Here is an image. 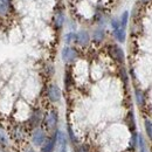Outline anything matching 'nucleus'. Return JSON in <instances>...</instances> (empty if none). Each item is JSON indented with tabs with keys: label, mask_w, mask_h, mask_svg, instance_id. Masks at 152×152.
Returning a JSON list of instances; mask_svg holds the SVG:
<instances>
[{
	"label": "nucleus",
	"mask_w": 152,
	"mask_h": 152,
	"mask_svg": "<svg viewBox=\"0 0 152 152\" xmlns=\"http://www.w3.org/2000/svg\"><path fill=\"white\" fill-rule=\"evenodd\" d=\"M74 39H76V35L73 34V33H70V34H68V35L66 37V42H72Z\"/></svg>",
	"instance_id": "16"
},
{
	"label": "nucleus",
	"mask_w": 152,
	"mask_h": 152,
	"mask_svg": "<svg viewBox=\"0 0 152 152\" xmlns=\"http://www.w3.org/2000/svg\"><path fill=\"white\" fill-rule=\"evenodd\" d=\"M77 152H89V149H88L86 145H81V146L77 149Z\"/></svg>",
	"instance_id": "17"
},
{
	"label": "nucleus",
	"mask_w": 152,
	"mask_h": 152,
	"mask_svg": "<svg viewBox=\"0 0 152 152\" xmlns=\"http://www.w3.org/2000/svg\"><path fill=\"white\" fill-rule=\"evenodd\" d=\"M136 99H137V103L139 105H143L144 103V97H143V94L140 90H136Z\"/></svg>",
	"instance_id": "12"
},
{
	"label": "nucleus",
	"mask_w": 152,
	"mask_h": 152,
	"mask_svg": "<svg viewBox=\"0 0 152 152\" xmlns=\"http://www.w3.org/2000/svg\"><path fill=\"white\" fill-rule=\"evenodd\" d=\"M140 152H148V151H146V149L144 148V149H140Z\"/></svg>",
	"instance_id": "19"
},
{
	"label": "nucleus",
	"mask_w": 152,
	"mask_h": 152,
	"mask_svg": "<svg viewBox=\"0 0 152 152\" xmlns=\"http://www.w3.org/2000/svg\"><path fill=\"white\" fill-rule=\"evenodd\" d=\"M62 152H64V151H62Z\"/></svg>",
	"instance_id": "21"
},
{
	"label": "nucleus",
	"mask_w": 152,
	"mask_h": 152,
	"mask_svg": "<svg viewBox=\"0 0 152 152\" xmlns=\"http://www.w3.org/2000/svg\"><path fill=\"white\" fill-rule=\"evenodd\" d=\"M103 37H104V33L102 31H97V32H95V34H94L95 41H101L103 39Z\"/></svg>",
	"instance_id": "13"
},
{
	"label": "nucleus",
	"mask_w": 152,
	"mask_h": 152,
	"mask_svg": "<svg viewBox=\"0 0 152 152\" xmlns=\"http://www.w3.org/2000/svg\"><path fill=\"white\" fill-rule=\"evenodd\" d=\"M55 22H56L57 27H61L62 23H63V15L62 14H57L56 18H55Z\"/></svg>",
	"instance_id": "14"
},
{
	"label": "nucleus",
	"mask_w": 152,
	"mask_h": 152,
	"mask_svg": "<svg viewBox=\"0 0 152 152\" xmlns=\"http://www.w3.org/2000/svg\"><path fill=\"white\" fill-rule=\"evenodd\" d=\"M48 97L50 101L53 102H57L61 97V93H60V89L57 86H50L49 89H48Z\"/></svg>",
	"instance_id": "4"
},
{
	"label": "nucleus",
	"mask_w": 152,
	"mask_h": 152,
	"mask_svg": "<svg viewBox=\"0 0 152 152\" xmlns=\"http://www.w3.org/2000/svg\"><path fill=\"white\" fill-rule=\"evenodd\" d=\"M111 53H113V56H114L117 61L123 62V60H124V54H123V50H122L119 47L113 46V47H111Z\"/></svg>",
	"instance_id": "8"
},
{
	"label": "nucleus",
	"mask_w": 152,
	"mask_h": 152,
	"mask_svg": "<svg viewBox=\"0 0 152 152\" xmlns=\"http://www.w3.org/2000/svg\"><path fill=\"white\" fill-rule=\"evenodd\" d=\"M142 2H148V0H140Z\"/></svg>",
	"instance_id": "20"
},
{
	"label": "nucleus",
	"mask_w": 152,
	"mask_h": 152,
	"mask_svg": "<svg viewBox=\"0 0 152 152\" xmlns=\"http://www.w3.org/2000/svg\"><path fill=\"white\" fill-rule=\"evenodd\" d=\"M55 144H56V134L45 142L43 146L41 148V152H53L54 148H55Z\"/></svg>",
	"instance_id": "3"
},
{
	"label": "nucleus",
	"mask_w": 152,
	"mask_h": 152,
	"mask_svg": "<svg viewBox=\"0 0 152 152\" xmlns=\"http://www.w3.org/2000/svg\"><path fill=\"white\" fill-rule=\"evenodd\" d=\"M46 140V134L41 129H37L33 133V143L37 146H41Z\"/></svg>",
	"instance_id": "2"
},
{
	"label": "nucleus",
	"mask_w": 152,
	"mask_h": 152,
	"mask_svg": "<svg viewBox=\"0 0 152 152\" xmlns=\"http://www.w3.org/2000/svg\"><path fill=\"white\" fill-rule=\"evenodd\" d=\"M56 142H57V145L62 150H64V148L67 145V137H66V134L62 132V131H57L56 132Z\"/></svg>",
	"instance_id": "7"
},
{
	"label": "nucleus",
	"mask_w": 152,
	"mask_h": 152,
	"mask_svg": "<svg viewBox=\"0 0 152 152\" xmlns=\"http://www.w3.org/2000/svg\"><path fill=\"white\" fill-rule=\"evenodd\" d=\"M115 35H116V38L119 42H124V40H125V29L122 28V27L115 29Z\"/></svg>",
	"instance_id": "9"
},
{
	"label": "nucleus",
	"mask_w": 152,
	"mask_h": 152,
	"mask_svg": "<svg viewBox=\"0 0 152 152\" xmlns=\"http://www.w3.org/2000/svg\"><path fill=\"white\" fill-rule=\"evenodd\" d=\"M76 41H77V43L81 45V46L88 45V42H89V35H88V33H87V32H80V33L76 35Z\"/></svg>",
	"instance_id": "6"
},
{
	"label": "nucleus",
	"mask_w": 152,
	"mask_h": 152,
	"mask_svg": "<svg viewBox=\"0 0 152 152\" xmlns=\"http://www.w3.org/2000/svg\"><path fill=\"white\" fill-rule=\"evenodd\" d=\"M77 56L76 54V50L73 48H69V47H66L63 50H62V58L66 61V62H72L74 61Z\"/></svg>",
	"instance_id": "1"
},
{
	"label": "nucleus",
	"mask_w": 152,
	"mask_h": 152,
	"mask_svg": "<svg viewBox=\"0 0 152 152\" xmlns=\"http://www.w3.org/2000/svg\"><path fill=\"white\" fill-rule=\"evenodd\" d=\"M0 143H2V144H6L7 143V138H6L5 132H4V130L1 128H0Z\"/></svg>",
	"instance_id": "15"
},
{
	"label": "nucleus",
	"mask_w": 152,
	"mask_h": 152,
	"mask_svg": "<svg viewBox=\"0 0 152 152\" xmlns=\"http://www.w3.org/2000/svg\"><path fill=\"white\" fill-rule=\"evenodd\" d=\"M128 17H129V13L128 12H124L123 15H122V19H121V27L125 29L126 27V23H128Z\"/></svg>",
	"instance_id": "11"
},
{
	"label": "nucleus",
	"mask_w": 152,
	"mask_h": 152,
	"mask_svg": "<svg viewBox=\"0 0 152 152\" xmlns=\"http://www.w3.org/2000/svg\"><path fill=\"white\" fill-rule=\"evenodd\" d=\"M145 130L148 133V137L152 139V123L150 121H145Z\"/></svg>",
	"instance_id": "10"
},
{
	"label": "nucleus",
	"mask_w": 152,
	"mask_h": 152,
	"mask_svg": "<svg viewBox=\"0 0 152 152\" xmlns=\"http://www.w3.org/2000/svg\"><path fill=\"white\" fill-rule=\"evenodd\" d=\"M46 123H47V126L49 129H54L57 124V115L55 111H50L47 118H46Z\"/></svg>",
	"instance_id": "5"
},
{
	"label": "nucleus",
	"mask_w": 152,
	"mask_h": 152,
	"mask_svg": "<svg viewBox=\"0 0 152 152\" xmlns=\"http://www.w3.org/2000/svg\"><path fill=\"white\" fill-rule=\"evenodd\" d=\"M2 4H10V0H0Z\"/></svg>",
	"instance_id": "18"
}]
</instances>
